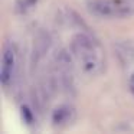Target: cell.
I'll list each match as a JSON object with an SVG mask.
<instances>
[{"label":"cell","mask_w":134,"mask_h":134,"mask_svg":"<svg viewBox=\"0 0 134 134\" xmlns=\"http://www.w3.org/2000/svg\"><path fill=\"white\" fill-rule=\"evenodd\" d=\"M72 53H75L79 58H87V56L94 55V45L92 41L88 38L85 33H76L72 39V45H71Z\"/></svg>","instance_id":"obj_1"},{"label":"cell","mask_w":134,"mask_h":134,"mask_svg":"<svg viewBox=\"0 0 134 134\" xmlns=\"http://www.w3.org/2000/svg\"><path fill=\"white\" fill-rule=\"evenodd\" d=\"M88 10L97 16H115L117 4L110 0H90L88 2Z\"/></svg>","instance_id":"obj_2"},{"label":"cell","mask_w":134,"mask_h":134,"mask_svg":"<svg viewBox=\"0 0 134 134\" xmlns=\"http://www.w3.org/2000/svg\"><path fill=\"white\" fill-rule=\"evenodd\" d=\"M13 68H15V55H13V51L6 46L3 52V59H2V74H0L3 85H7L12 81Z\"/></svg>","instance_id":"obj_3"},{"label":"cell","mask_w":134,"mask_h":134,"mask_svg":"<svg viewBox=\"0 0 134 134\" xmlns=\"http://www.w3.org/2000/svg\"><path fill=\"white\" fill-rule=\"evenodd\" d=\"M49 48H51V36H49V33L39 32L38 36H36V39H35V46H33V49H35L41 56H43L45 53L49 51Z\"/></svg>","instance_id":"obj_4"},{"label":"cell","mask_w":134,"mask_h":134,"mask_svg":"<svg viewBox=\"0 0 134 134\" xmlns=\"http://www.w3.org/2000/svg\"><path fill=\"white\" fill-rule=\"evenodd\" d=\"M55 61H56V65L61 69L69 71V68L72 66V55H71V52L68 49H61L59 52H56Z\"/></svg>","instance_id":"obj_5"},{"label":"cell","mask_w":134,"mask_h":134,"mask_svg":"<svg viewBox=\"0 0 134 134\" xmlns=\"http://www.w3.org/2000/svg\"><path fill=\"white\" fill-rule=\"evenodd\" d=\"M82 62H84V71L85 72H88V74H92V72H95V69H97V61H95V56L94 55H91V56H87V58H84L82 59Z\"/></svg>","instance_id":"obj_6"},{"label":"cell","mask_w":134,"mask_h":134,"mask_svg":"<svg viewBox=\"0 0 134 134\" xmlns=\"http://www.w3.org/2000/svg\"><path fill=\"white\" fill-rule=\"evenodd\" d=\"M66 117H68V111H66V108H59V110H56L55 113H53V122H56V124H59V122H64L65 120H66Z\"/></svg>","instance_id":"obj_7"}]
</instances>
